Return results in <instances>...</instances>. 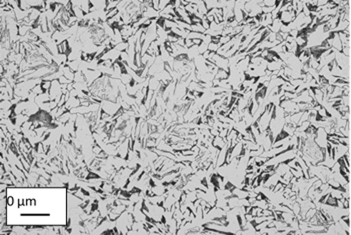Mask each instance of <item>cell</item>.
Instances as JSON below:
<instances>
[{"label":"cell","instance_id":"1","mask_svg":"<svg viewBox=\"0 0 351 235\" xmlns=\"http://www.w3.org/2000/svg\"><path fill=\"white\" fill-rule=\"evenodd\" d=\"M295 17H296V12L292 10V11L281 12V13H279V17H278V18L280 19V21H281L283 24L288 25L289 23H291L293 20H294Z\"/></svg>","mask_w":351,"mask_h":235},{"label":"cell","instance_id":"2","mask_svg":"<svg viewBox=\"0 0 351 235\" xmlns=\"http://www.w3.org/2000/svg\"><path fill=\"white\" fill-rule=\"evenodd\" d=\"M249 64H250V56L248 55V56H246L244 59H242V60H240L238 63H237L236 68L239 72L244 73L246 70L248 69V67H249Z\"/></svg>","mask_w":351,"mask_h":235},{"label":"cell","instance_id":"3","mask_svg":"<svg viewBox=\"0 0 351 235\" xmlns=\"http://www.w3.org/2000/svg\"><path fill=\"white\" fill-rule=\"evenodd\" d=\"M229 150H230V153H231V155H232L233 158H238L243 153V144H242V142H241V141H240V142H238L234 147H232V148H229Z\"/></svg>","mask_w":351,"mask_h":235},{"label":"cell","instance_id":"4","mask_svg":"<svg viewBox=\"0 0 351 235\" xmlns=\"http://www.w3.org/2000/svg\"><path fill=\"white\" fill-rule=\"evenodd\" d=\"M290 168L288 167V165L286 164V162H282V163H279L276 165L275 167V172L277 173L278 175L280 176H283L287 171H289Z\"/></svg>","mask_w":351,"mask_h":235},{"label":"cell","instance_id":"5","mask_svg":"<svg viewBox=\"0 0 351 235\" xmlns=\"http://www.w3.org/2000/svg\"><path fill=\"white\" fill-rule=\"evenodd\" d=\"M231 191H232V195L238 197L239 199H243V198L248 197V191H246L244 189H241V188L234 187Z\"/></svg>","mask_w":351,"mask_h":235},{"label":"cell","instance_id":"6","mask_svg":"<svg viewBox=\"0 0 351 235\" xmlns=\"http://www.w3.org/2000/svg\"><path fill=\"white\" fill-rule=\"evenodd\" d=\"M282 24H283V23L281 22V21H280V19L279 18H276V19H274V20H273V22H272V24L270 25V26L268 27L269 28V30H270L271 32H273V33H279L280 32V28H281V26H282Z\"/></svg>","mask_w":351,"mask_h":235},{"label":"cell","instance_id":"7","mask_svg":"<svg viewBox=\"0 0 351 235\" xmlns=\"http://www.w3.org/2000/svg\"><path fill=\"white\" fill-rule=\"evenodd\" d=\"M349 25H350V22H348V21L343 20V19H342V20H339L333 32H343Z\"/></svg>","mask_w":351,"mask_h":235},{"label":"cell","instance_id":"8","mask_svg":"<svg viewBox=\"0 0 351 235\" xmlns=\"http://www.w3.org/2000/svg\"><path fill=\"white\" fill-rule=\"evenodd\" d=\"M227 205L231 208H234V207L239 206V198L236 197L234 195H231L230 197L227 198Z\"/></svg>","mask_w":351,"mask_h":235},{"label":"cell","instance_id":"9","mask_svg":"<svg viewBox=\"0 0 351 235\" xmlns=\"http://www.w3.org/2000/svg\"><path fill=\"white\" fill-rule=\"evenodd\" d=\"M342 191H343L342 188H331L329 194H330V196H332L333 198L338 200V199H341L342 198Z\"/></svg>","mask_w":351,"mask_h":235},{"label":"cell","instance_id":"10","mask_svg":"<svg viewBox=\"0 0 351 235\" xmlns=\"http://www.w3.org/2000/svg\"><path fill=\"white\" fill-rule=\"evenodd\" d=\"M295 130H296V126H294L292 124H285L283 126V128H282V131L285 132L288 136L294 135Z\"/></svg>","mask_w":351,"mask_h":235},{"label":"cell","instance_id":"11","mask_svg":"<svg viewBox=\"0 0 351 235\" xmlns=\"http://www.w3.org/2000/svg\"><path fill=\"white\" fill-rule=\"evenodd\" d=\"M294 214L293 213H287V212H281V218L282 221H284L286 224H289L292 222V220L294 219Z\"/></svg>","mask_w":351,"mask_h":235},{"label":"cell","instance_id":"12","mask_svg":"<svg viewBox=\"0 0 351 235\" xmlns=\"http://www.w3.org/2000/svg\"><path fill=\"white\" fill-rule=\"evenodd\" d=\"M280 89L284 90L285 92H295V89L296 88L292 84H290L289 82H284V84L280 86Z\"/></svg>","mask_w":351,"mask_h":235},{"label":"cell","instance_id":"13","mask_svg":"<svg viewBox=\"0 0 351 235\" xmlns=\"http://www.w3.org/2000/svg\"><path fill=\"white\" fill-rule=\"evenodd\" d=\"M338 223H339L340 226H341V227L343 228L346 232H347V235H350V224L349 223H347L346 221H344L342 218H340L339 220H338Z\"/></svg>","mask_w":351,"mask_h":235},{"label":"cell","instance_id":"14","mask_svg":"<svg viewBox=\"0 0 351 235\" xmlns=\"http://www.w3.org/2000/svg\"><path fill=\"white\" fill-rule=\"evenodd\" d=\"M291 210H292L294 216L300 215V204H299L297 201H295L294 203L292 204V206H291Z\"/></svg>","mask_w":351,"mask_h":235},{"label":"cell","instance_id":"15","mask_svg":"<svg viewBox=\"0 0 351 235\" xmlns=\"http://www.w3.org/2000/svg\"><path fill=\"white\" fill-rule=\"evenodd\" d=\"M316 212H317V209H316L315 207H313V208H310L309 210H308L307 212L305 213V215H304V220L308 221V220L311 218V217H313L314 215L316 214Z\"/></svg>","mask_w":351,"mask_h":235},{"label":"cell","instance_id":"16","mask_svg":"<svg viewBox=\"0 0 351 235\" xmlns=\"http://www.w3.org/2000/svg\"><path fill=\"white\" fill-rule=\"evenodd\" d=\"M326 182L328 183V185L331 188H341V185H340L334 178H332V177H329V178L327 179Z\"/></svg>","mask_w":351,"mask_h":235},{"label":"cell","instance_id":"17","mask_svg":"<svg viewBox=\"0 0 351 235\" xmlns=\"http://www.w3.org/2000/svg\"><path fill=\"white\" fill-rule=\"evenodd\" d=\"M263 151H264V149H263V147H262V146H260L259 148H258V149H256V150H250V152H249V156H250V157H256V156H260V155L263 153Z\"/></svg>","mask_w":351,"mask_h":235},{"label":"cell","instance_id":"18","mask_svg":"<svg viewBox=\"0 0 351 235\" xmlns=\"http://www.w3.org/2000/svg\"><path fill=\"white\" fill-rule=\"evenodd\" d=\"M289 83H290V84H292L293 86L295 87V88H297V87H298V86H300V85L302 84V83H303V80H302V79H300V78H297V79H290Z\"/></svg>","mask_w":351,"mask_h":235},{"label":"cell","instance_id":"19","mask_svg":"<svg viewBox=\"0 0 351 235\" xmlns=\"http://www.w3.org/2000/svg\"><path fill=\"white\" fill-rule=\"evenodd\" d=\"M286 164H287L288 167H289L290 169H295V168H296L297 166H298V164H297L296 159H295V158H293V159H290V160H288V161H286Z\"/></svg>","mask_w":351,"mask_h":235},{"label":"cell","instance_id":"20","mask_svg":"<svg viewBox=\"0 0 351 235\" xmlns=\"http://www.w3.org/2000/svg\"><path fill=\"white\" fill-rule=\"evenodd\" d=\"M220 46H221L220 44H216V43H213V42H211V43L208 45V50L210 51V52H215V53H216V52H217L218 49H219Z\"/></svg>","mask_w":351,"mask_h":235},{"label":"cell","instance_id":"21","mask_svg":"<svg viewBox=\"0 0 351 235\" xmlns=\"http://www.w3.org/2000/svg\"><path fill=\"white\" fill-rule=\"evenodd\" d=\"M290 172L292 173L293 177L295 178H300V177H303V172L302 170H296V169H290Z\"/></svg>","mask_w":351,"mask_h":235},{"label":"cell","instance_id":"22","mask_svg":"<svg viewBox=\"0 0 351 235\" xmlns=\"http://www.w3.org/2000/svg\"><path fill=\"white\" fill-rule=\"evenodd\" d=\"M298 94H296L295 92H285L284 93V97H285L286 100H293L297 97Z\"/></svg>","mask_w":351,"mask_h":235},{"label":"cell","instance_id":"23","mask_svg":"<svg viewBox=\"0 0 351 235\" xmlns=\"http://www.w3.org/2000/svg\"><path fill=\"white\" fill-rule=\"evenodd\" d=\"M281 177H282V178H283L285 181H287V182H289V181L291 180V178H292V177H293V175H292V173H291V172H290V170H289V171H287V172L285 173V174L283 175V176H281Z\"/></svg>","mask_w":351,"mask_h":235},{"label":"cell","instance_id":"24","mask_svg":"<svg viewBox=\"0 0 351 235\" xmlns=\"http://www.w3.org/2000/svg\"><path fill=\"white\" fill-rule=\"evenodd\" d=\"M262 215L263 216H271V215H273V211L272 210H270V209H262Z\"/></svg>","mask_w":351,"mask_h":235},{"label":"cell","instance_id":"25","mask_svg":"<svg viewBox=\"0 0 351 235\" xmlns=\"http://www.w3.org/2000/svg\"><path fill=\"white\" fill-rule=\"evenodd\" d=\"M280 32H282V33H288V34H289L290 29H289V27H288V25L282 24L281 28H280Z\"/></svg>","mask_w":351,"mask_h":235},{"label":"cell","instance_id":"26","mask_svg":"<svg viewBox=\"0 0 351 235\" xmlns=\"http://www.w3.org/2000/svg\"><path fill=\"white\" fill-rule=\"evenodd\" d=\"M289 35L293 38V39H295V38H296L297 36L299 35V32H298V30H297V29H295V30H291V31L289 32Z\"/></svg>","mask_w":351,"mask_h":235},{"label":"cell","instance_id":"27","mask_svg":"<svg viewBox=\"0 0 351 235\" xmlns=\"http://www.w3.org/2000/svg\"><path fill=\"white\" fill-rule=\"evenodd\" d=\"M245 218H246V221H248V222H253L254 216L251 214V213H246V214H245Z\"/></svg>","mask_w":351,"mask_h":235},{"label":"cell","instance_id":"28","mask_svg":"<svg viewBox=\"0 0 351 235\" xmlns=\"http://www.w3.org/2000/svg\"><path fill=\"white\" fill-rule=\"evenodd\" d=\"M327 2H328V1H326V0H318V1H317V7H322V6L326 5Z\"/></svg>","mask_w":351,"mask_h":235}]
</instances>
